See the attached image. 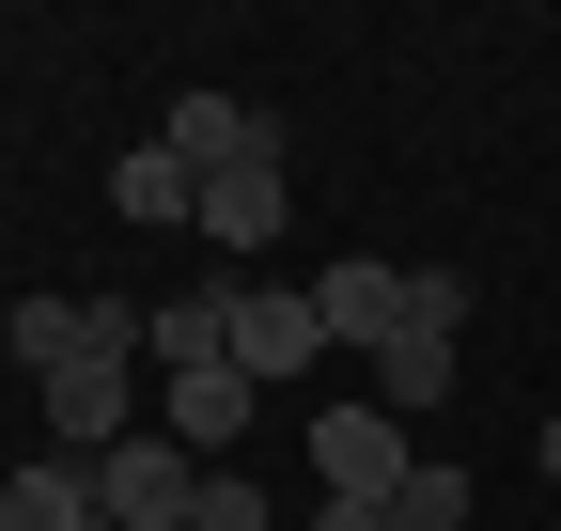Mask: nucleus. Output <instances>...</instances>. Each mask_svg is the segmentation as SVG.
<instances>
[{
	"mask_svg": "<svg viewBox=\"0 0 561 531\" xmlns=\"http://www.w3.org/2000/svg\"><path fill=\"white\" fill-rule=\"evenodd\" d=\"M187 531H265V485H250V470H203V500H187Z\"/></svg>",
	"mask_w": 561,
	"mask_h": 531,
	"instance_id": "nucleus-14",
	"label": "nucleus"
},
{
	"mask_svg": "<svg viewBox=\"0 0 561 531\" xmlns=\"http://www.w3.org/2000/svg\"><path fill=\"white\" fill-rule=\"evenodd\" d=\"M0 531H110V500H94L79 453H32V470L0 485Z\"/></svg>",
	"mask_w": 561,
	"mask_h": 531,
	"instance_id": "nucleus-10",
	"label": "nucleus"
},
{
	"mask_svg": "<svg viewBox=\"0 0 561 531\" xmlns=\"http://www.w3.org/2000/svg\"><path fill=\"white\" fill-rule=\"evenodd\" d=\"M312 531H405V500H328Z\"/></svg>",
	"mask_w": 561,
	"mask_h": 531,
	"instance_id": "nucleus-15",
	"label": "nucleus"
},
{
	"mask_svg": "<svg viewBox=\"0 0 561 531\" xmlns=\"http://www.w3.org/2000/svg\"><path fill=\"white\" fill-rule=\"evenodd\" d=\"M250 422H265V391H250L234 360H219V375H157V438H187L203 470H234V438H250Z\"/></svg>",
	"mask_w": 561,
	"mask_h": 531,
	"instance_id": "nucleus-6",
	"label": "nucleus"
},
{
	"mask_svg": "<svg viewBox=\"0 0 561 531\" xmlns=\"http://www.w3.org/2000/svg\"><path fill=\"white\" fill-rule=\"evenodd\" d=\"M312 470H328V500H405L421 453H405V422L359 391V407H312Z\"/></svg>",
	"mask_w": 561,
	"mask_h": 531,
	"instance_id": "nucleus-4",
	"label": "nucleus"
},
{
	"mask_svg": "<svg viewBox=\"0 0 561 531\" xmlns=\"http://www.w3.org/2000/svg\"><path fill=\"white\" fill-rule=\"evenodd\" d=\"M312 360H328L312 282H234V375H250V391H280V375H312Z\"/></svg>",
	"mask_w": 561,
	"mask_h": 531,
	"instance_id": "nucleus-5",
	"label": "nucleus"
},
{
	"mask_svg": "<svg viewBox=\"0 0 561 531\" xmlns=\"http://www.w3.org/2000/svg\"><path fill=\"white\" fill-rule=\"evenodd\" d=\"M312 313H328V344H343V360H375L390 328H405V266H375V250H343L328 282H312Z\"/></svg>",
	"mask_w": 561,
	"mask_h": 531,
	"instance_id": "nucleus-8",
	"label": "nucleus"
},
{
	"mask_svg": "<svg viewBox=\"0 0 561 531\" xmlns=\"http://www.w3.org/2000/svg\"><path fill=\"white\" fill-rule=\"evenodd\" d=\"M453 360H468V266H405V328L375 344V407L390 422H437L453 407Z\"/></svg>",
	"mask_w": 561,
	"mask_h": 531,
	"instance_id": "nucleus-1",
	"label": "nucleus"
},
{
	"mask_svg": "<svg viewBox=\"0 0 561 531\" xmlns=\"http://www.w3.org/2000/svg\"><path fill=\"white\" fill-rule=\"evenodd\" d=\"M468 500H483V485L453 470V453H421V470H405V531H468Z\"/></svg>",
	"mask_w": 561,
	"mask_h": 531,
	"instance_id": "nucleus-13",
	"label": "nucleus"
},
{
	"mask_svg": "<svg viewBox=\"0 0 561 531\" xmlns=\"http://www.w3.org/2000/svg\"><path fill=\"white\" fill-rule=\"evenodd\" d=\"M546 485H561V422H546Z\"/></svg>",
	"mask_w": 561,
	"mask_h": 531,
	"instance_id": "nucleus-16",
	"label": "nucleus"
},
{
	"mask_svg": "<svg viewBox=\"0 0 561 531\" xmlns=\"http://www.w3.org/2000/svg\"><path fill=\"white\" fill-rule=\"evenodd\" d=\"M0 344L47 375V360H79V344H94V313H79V297H16V313H0Z\"/></svg>",
	"mask_w": 561,
	"mask_h": 531,
	"instance_id": "nucleus-12",
	"label": "nucleus"
},
{
	"mask_svg": "<svg viewBox=\"0 0 561 531\" xmlns=\"http://www.w3.org/2000/svg\"><path fill=\"white\" fill-rule=\"evenodd\" d=\"M94 500H110V531H187V500H203V453L140 422V438H110V453H94Z\"/></svg>",
	"mask_w": 561,
	"mask_h": 531,
	"instance_id": "nucleus-3",
	"label": "nucleus"
},
{
	"mask_svg": "<svg viewBox=\"0 0 561 531\" xmlns=\"http://www.w3.org/2000/svg\"><path fill=\"white\" fill-rule=\"evenodd\" d=\"M157 142H172L187 172H234V157H280V110H250V94H172Z\"/></svg>",
	"mask_w": 561,
	"mask_h": 531,
	"instance_id": "nucleus-9",
	"label": "nucleus"
},
{
	"mask_svg": "<svg viewBox=\"0 0 561 531\" xmlns=\"http://www.w3.org/2000/svg\"><path fill=\"white\" fill-rule=\"evenodd\" d=\"M280 204H297V188H280V157H234V172H203V250H219V266L280 250Z\"/></svg>",
	"mask_w": 561,
	"mask_h": 531,
	"instance_id": "nucleus-7",
	"label": "nucleus"
},
{
	"mask_svg": "<svg viewBox=\"0 0 561 531\" xmlns=\"http://www.w3.org/2000/svg\"><path fill=\"white\" fill-rule=\"evenodd\" d=\"M110 204H125V219H157V235H172V219H203V172H187L172 142H125V157H110Z\"/></svg>",
	"mask_w": 561,
	"mask_h": 531,
	"instance_id": "nucleus-11",
	"label": "nucleus"
},
{
	"mask_svg": "<svg viewBox=\"0 0 561 531\" xmlns=\"http://www.w3.org/2000/svg\"><path fill=\"white\" fill-rule=\"evenodd\" d=\"M32 422H47V438L94 470V453H110V438H140L157 407L125 391V360H110V344H79V360H47V375H32Z\"/></svg>",
	"mask_w": 561,
	"mask_h": 531,
	"instance_id": "nucleus-2",
	"label": "nucleus"
}]
</instances>
